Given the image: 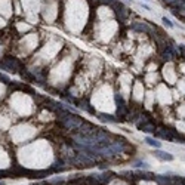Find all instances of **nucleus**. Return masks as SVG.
Returning a JSON list of instances; mask_svg holds the SVG:
<instances>
[{
  "instance_id": "nucleus-16",
  "label": "nucleus",
  "mask_w": 185,
  "mask_h": 185,
  "mask_svg": "<svg viewBox=\"0 0 185 185\" xmlns=\"http://www.w3.org/2000/svg\"><path fill=\"white\" fill-rule=\"evenodd\" d=\"M0 81H3L5 84H9V83H11V80H9V77H6L5 74H0Z\"/></svg>"
},
{
  "instance_id": "nucleus-12",
  "label": "nucleus",
  "mask_w": 185,
  "mask_h": 185,
  "mask_svg": "<svg viewBox=\"0 0 185 185\" xmlns=\"http://www.w3.org/2000/svg\"><path fill=\"white\" fill-rule=\"evenodd\" d=\"M114 101H116L117 107H118V105H125V104H126V101H125V98L122 96V93H118V92H117L116 95H114Z\"/></svg>"
},
{
  "instance_id": "nucleus-19",
  "label": "nucleus",
  "mask_w": 185,
  "mask_h": 185,
  "mask_svg": "<svg viewBox=\"0 0 185 185\" xmlns=\"http://www.w3.org/2000/svg\"><path fill=\"white\" fill-rule=\"evenodd\" d=\"M57 185H59V184H57ZM61 185H64V184H61Z\"/></svg>"
},
{
  "instance_id": "nucleus-7",
  "label": "nucleus",
  "mask_w": 185,
  "mask_h": 185,
  "mask_svg": "<svg viewBox=\"0 0 185 185\" xmlns=\"http://www.w3.org/2000/svg\"><path fill=\"white\" fill-rule=\"evenodd\" d=\"M96 117L99 118V122H102V123H108V125H116V123L120 122L117 117L111 116V114H105V113H98Z\"/></svg>"
},
{
  "instance_id": "nucleus-15",
  "label": "nucleus",
  "mask_w": 185,
  "mask_h": 185,
  "mask_svg": "<svg viewBox=\"0 0 185 185\" xmlns=\"http://www.w3.org/2000/svg\"><path fill=\"white\" fill-rule=\"evenodd\" d=\"M117 0H99V5H107V6H113L114 3H116Z\"/></svg>"
},
{
  "instance_id": "nucleus-6",
  "label": "nucleus",
  "mask_w": 185,
  "mask_h": 185,
  "mask_svg": "<svg viewBox=\"0 0 185 185\" xmlns=\"http://www.w3.org/2000/svg\"><path fill=\"white\" fill-rule=\"evenodd\" d=\"M154 157L159 159V160H162V162H172V160H173V156H172L170 152L162 151L160 148H156V151H154Z\"/></svg>"
},
{
  "instance_id": "nucleus-18",
  "label": "nucleus",
  "mask_w": 185,
  "mask_h": 185,
  "mask_svg": "<svg viewBox=\"0 0 185 185\" xmlns=\"http://www.w3.org/2000/svg\"><path fill=\"white\" fill-rule=\"evenodd\" d=\"M0 185H6V184H5V182H3V181H0Z\"/></svg>"
},
{
  "instance_id": "nucleus-5",
  "label": "nucleus",
  "mask_w": 185,
  "mask_h": 185,
  "mask_svg": "<svg viewBox=\"0 0 185 185\" xmlns=\"http://www.w3.org/2000/svg\"><path fill=\"white\" fill-rule=\"evenodd\" d=\"M50 169V172L52 173H59V172H64L65 169H67V163L64 162V159H57L53 164L49 167Z\"/></svg>"
},
{
  "instance_id": "nucleus-14",
  "label": "nucleus",
  "mask_w": 185,
  "mask_h": 185,
  "mask_svg": "<svg viewBox=\"0 0 185 185\" xmlns=\"http://www.w3.org/2000/svg\"><path fill=\"white\" fill-rule=\"evenodd\" d=\"M162 21H163V24L166 25V27H169V28H173V22L169 19V18H166V16H163L162 18Z\"/></svg>"
},
{
  "instance_id": "nucleus-10",
  "label": "nucleus",
  "mask_w": 185,
  "mask_h": 185,
  "mask_svg": "<svg viewBox=\"0 0 185 185\" xmlns=\"http://www.w3.org/2000/svg\"><path fill=\"white\" fill-rule=\"evenodd\" d=\"M133 176H136L138 179H144V181H150V179H154V173H150V172H135Z\"/></svg>"
},
{
  "instance_id": "nucleus-2",
  "label": "nucleus",
  "mask_w": 185,
  "mask_h": 185,
  "mask_svg": "<svg viewBox=\"0 0 185 185\" xmlns=\"http://www.w3.org/2000/svg\"><path fill=\"white\" fill-rule=\"evenodd\" d=\"M2 61H3V64L8 67V70L12 71V73H18V71L22 70V65H21L19 59L13 58V57H5Z\"/></svg>"
},
{
  "instance_id": "nucleus-9",
  "label": "nucleus",
  "mask_w": 185,
  "mask_h": 185,
  "mask_svg": "<svg viewBox=\"0 0 185 185\" xmlns=\"http://www.w3.org/2000/svg\"><path fill=\"white\" fill-rule=\"evenodd\" d=\"M139 129H141L142 132H145V133H154L157 127H156V125H154V123H152V122L150 120V122L144 123L142 126H139Z\"/></svg>"
},
{
  "instance_id": "nucleus-17",
  "label": "nucleus",
  "mask_w": 185,
  "mask_h": 185,
  "mask_svg": "<svg viewBox=\"0 0 185 185\" xmlns=\"http://www.w3.org/2000/svg\"><path fill=\"white\" fill-rule=\"evenodd\" d=\"M178 185H185V178H182V179H181V182H179Z\"/></svg>"
},
{
  "instance_id": "nucleus-3",
  "label": "nucleus",
  "mask_w": 185,
  "mask_h": 185,
  "mask_svg": "<svg viewBox=\"0 0 185 185\" xmlns=\"http://www.w3.org/2000/svg\"><path fill=\"white\" fill-rule=\"evenodd\" d=\"M98 129H99L98 126H95L92 123L83 120V123H81L80 126H79V129H77V133H81V135H93Z\"/></svg>"
},
{
  "instance_id": "nucleus-11",
  "label": "nucleus",
  "mask_w": 185,
  "mask_h": 185,
  "mask_svg": "<svg viewBox=\"0 0 185 185\" xmlns=\"http://www.w3.org/2000/svg\"><path fill=\"white\" fill-rule=\"evenodd\" d=\"M145 142H147L150 147H154V148H160V147H162V142H160L159 139L151 138V136H147V138H145Z\"/></svg>"
},
{
  "instance_id": "nucleus-1",
  "label": "nucleus",
  "mask_w": 185,
  "mask_h": 185,
  "mask_svg": "<svg viewBox=\"0 0 185 185\" xmlns=\"http://www.w3.org/2000/svg\"><path fill=\"white\" fill-rule=\"evenodd\" d=\"M111 9L114 11V13H116L117 19L120 21V22H126L127 19H129V16H130V13H129V9H127V6H125L120 0H117L116 3L111 6Z\"/></svg>"
},
{
  "instance_id": "nucleus-13",
  "label": "nucleus",
  "mask_w": 185,
  "mask_h": 185,
  "mask_svg": "<svg viewBox=\"0 0 185 185\" xmlns=\"http://www.w3.org/2000/svg\"><path fill=\"white\" fill-rule=\"evenodd\" d=\"M135 167H138V169H148L150 164L147 162H136L135 163Z\"/></svg>"
},
{
  "instance_id": "nucleus-8",
  "label": "nucleus",
  "mask_w": 185,
  "mask_h": 185,
  "mask_svg": "<svg viewBox=\"0 0 185 185\" xmlns=\"http://www.w3.org/2000/svg\"><path fill=\"white\" fill-rule=\"evenodd\" d=\"M159 185H172V178L169 175H154V179Z\"/></svg>"
},
{
  "instance_id": "nucleus-4",
  "label": "nucleus",
  "mask_w": 185,
  "mask_h": 185,
  "mask_svg": "<svg viewBox=\"0 0 185 185\" xmlns=\"http://www.w3.org/2000/svg\"><path fill=\"white\" fill-rule=\"evenodd\" d=\"M130 28L136 33H142V34H152V28L150 27V24L147 22H132Z\"/></svg>"
}]
</instances>
